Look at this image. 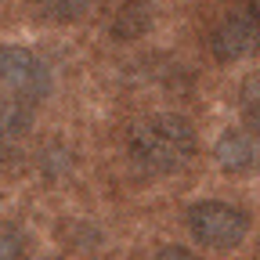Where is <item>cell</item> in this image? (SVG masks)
Masks as SVG:
<instances>
[{"label": "cell", "instance_id": "11", "mask_svg": "<svg viewBox=\"0 0 260 260\" xmlns=\"http://www.w3.org/2000/svg\"><path fill=\"white\" fill-rule=\"evenodd\" d=\"M152 260H199V256L184 246H162L159 253H152Z\"/></svg>", "mask_w": 260, "mask_h": 260}, {"label": "cell", "instance_id": "2", "mask_svg": "<svg viewBox=\"0 0 260 260\" xmlns=\"http://www.w3.org/2000/svg\"><path fill=\"white\" fill-rule=\"evenodd\" d=\"M210 54L220 65L260 54V0H242L220 15V22L210 32Z\"/></svg>", "mask_w": 260, "mask_h": 260}, {"label": "cell", "instance_id": "9", "mask_svg": "<svg viewBox=\"0 0 260 260\" xmlns=\"http://www.w3.org/2000/svg\"><path fill=\"white\" fill-rule=\"evenodd\" d=\"M239 105H242L246 119H249L253 126H260V76H249V80L242 83V90H239Z\"/></svg>", "mask_w": 260, "mask_h": 260}, {"label": "cell", "instance_id": "8", "mask_svg": "<svg viewBox=\"0 0 260 260\" xmlns=\"http://www.w3.org/2000/svg\"><path fill=\"white\" fill-rule=\"evenodd\" d=\"M90 0H40V11L54 22H76L80 15H87Z\"/></svg>", "mask_w": 260, "mask_h": 260}, {"label": "cell", "instance_id": "5", "mask_svg": "<svg viewBox=\"0 0 260 260\" xmlns=\"http://www.w3.org/2000/svg\"><path fill=\"white\" fill-rule=\"evenodd\" d=\"M213 155H217V162L228 174H246V170H253L260 162V145H256V138L249 134V130L232 126V130H224V134H220Z\"/></svg>", "mask_w": 260, "mask_h": 260}, {"label": "cell", "instance_id": "6", "mask_svg": "<svg viewBox=\"0 0 260 260\" xmlns=\"http://www.w3.org/2000/svg\"><path fill=\"white\" fill-rule=\"evenodd\" d=\"M152 25V0H116L109 11V32L116 40H138Z\"/></svg>", "mask_w": 260, "mask_h": 260}, {"label": "cell", "instance_id": "10", "mask_svg": "<svg viewBox=\"0 0 260 260\" xmlns=\"http://www.w3.org/2000/svg\"><path fill=\"white\" fill-rule=\"evenodd\" d=\"M25 249V239L18 228H0V260H18Z\"/></svg>", "mask_w": 260, "mask_h": 260}, {"label": "cell", "instance_id": "7", "mask_svg": "<svg viewBox=\"0 0 260 260\" xmlns=\"http://www.w3.org/2000/svg\"><path fill=\"white\" fill-rule=\"evenodd\" d=\"M29 123H32V112L25 105V98L0 94V141H11V138L25 134Z\"/></svg>", "mask_w": 260, "mask_h": 260}, {"label": "cell", "instance_id": "3", "mask_svg": "<svg viewBox=\"0 0 260 260\" xmlns=\"http://www.w3.org/2000/svg\"><path fill=\"white\" fill-rule=\"evenodd\" d=\"M184 220H188L191 239L199 246H206V249H235L249 232V217L239 206L220 203V199L195 203Z\"/></svg>", "mask_w": 260, "mask_h": 260}, {"label": "cell", "instance_id": "1", "mask_svg": "<svg viewBox=\"0 0 260 260\" xmlns=\"http://www.w3.org/2000/svg\"><path fill=\"white\" fill-rule=\"evenodd\" d=\"M195 126L177 112H155L130 126L126 152L148 174H174L195 155Z\"/></svg>", "mask_w": 260, "mask_h": 260}, {"label": "cell", "instance_id": "4", "mask_svg": "<svg viewBox=\"0 0 260 260\" xmlns=\"http://www.w3.org/2000/svg\"><path fill=\"white\" fill-rule=\"evenodd\" d=\"M0 80L8 83L11 94L25 98H47L51 94V65L29 47H18V44H8L0 47Z\"/></svg>", "mask_w": 260, "mask_h": 260}]
</instances>
